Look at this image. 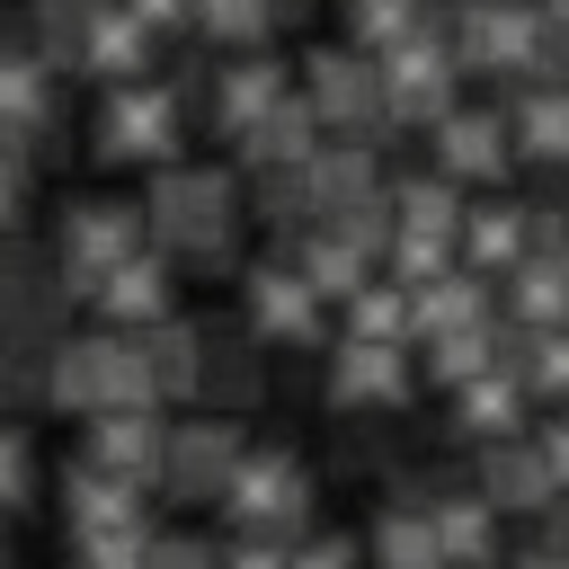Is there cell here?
<instances>
[{"instance_id": "d6986e66", "label": "cell", "mask_w": 569, "mask_h": 569, "mask_svg": "<svg viewBox=\"0 0 569 569\" xmlns=\"http://www.w3.org/2000/svg\"><path fill=\"white\" fill-rule=\"evenodd\" d=\"M533 249H542L533 204H507V196H498V204H471V213H462V258H471V267H489L498 284H507V267H525Z\"/></svg>"}, {"instance_id": "e575fe53", "label": "cell", "mask_w": 569, "mask_h": 569, "mask_svg": "<svg viewBox=\"0 0 569 569\" xmlns=\"http://www.w3.org/2000/svg\"><path fill=\"white\" fill-rule=\"evenodd\" d=\"M293 560L329 569V560H356V533H293Z\"/></svg>"}, {"instance_id": "7a4b0ae2", "label": "cell", "mask_w": 569, "mask_h": 569, "mask_svg": "<svg viewBox=\"0 0 569 569\" xmlns=\"http://www.w3.org/2000/svg\"><path fill=\"white\" fill-rule=\"evenodd\" d=\"M178 133H187V89H169L151 71L116 80L107 107H98V160H116V169H169Z\"/></svg>"}, {"instance_id": "30bf717a", "label": "cell", "mask_w": 569, "mask_h": 569, "mask_svg": "<svg viewBox=\"0 0 569 569\" xmlns=\"http://www.w3.org/2000/svg\"><path fill=\"white\" fill-rule=\"evenodd\" d=\"M409 347H418V338H356V329H347L338 356H329V409H400L409 382H418Z\"/></svg>"}, {"instance_id": "ffe728a7", "label": "cell", "mask_w": 569, "mask_h": 569, "mask_svg": "<svg viewBox=\"0 0 569 569\" xmlns=\"http://www.w3.org/2000/svg\"><path fill=\"white\" fill-rule=\"evenodd\" d=\"M320 142H329V124H320V107L293 89V98H284V107H276L258 133H240L231 151H240V178H249V169H302Z\"/></svg>"}, {"instance_id": "ab89813d", "label": "cell", "mask_w": 569, "mask_h": 569, "mask_svg": "<svg viewBox=\"0 0 569 569\" xmlns=\"http://www.w3.org/2000/svg\"><path fill=\"white\" fill-rule=\"evenodd\" d=\"M542 9H560V18H569V0H542Z\"/></svg>"}, {"instance_id": "74e56055", "label": "cell", "mask_w": 569, "mask_h": 569, "mask_svg": "<svg viewBox=\"0 0 569 569\" xmlns=\"http://www.w3.org/2000/svg\"><path fill=\"white\" fill-rule=\"evenodd\" d=\"M133 18H151L160 36H178V27H196L204 9H196V0H133Z\"/></svg>"}, {"instance_id": "52a82bcc", "label": "cell", "mask_w": 569, "mask_h": 569, "mask_svg": "<svg viewBox=\"0 0 569 569\" xmlns=\"http://www.w3.org/2000/svg\"><path fill=\"white\" fill-rule=\"evenodd\" d=\"M222 516L231 525H267V533H302L311 525V471L284 445H249L231 489H222Z\"/></svg>"}, {"instance_id": "1f68e13d", "label": "cell", "mask_w": 569, "mask_h": 569, "mask_svg": "<svg viewBox=\"0 0 569 569\" xmlns=\"http://www.w3.org/2000/svg\"><path fill=\"white\" fill-rule=\"evenodd\" d=\"M249 347H267V338L249 329ZM249 347H240V338H213V356H204V400H222V409L258 400V365H249Z\"/></svg>"}, {"instance_id": "6da1fadb", "label": "cell", "mask_w": 569, "mask_h": 569, "mask_svg": "<svg viewBox=\"0 0 569 569\" xmlns=\"http://www.w3.org/2000/svg\"><path fill=\"white\" fill-rule=\"evenodd\" d=\"M142 213H151V240H160L178 267H222V258H231V231H240V213H249V187H240L231 169L169 160V169H151Z\"/></svg>"}, {"instance_id": "cb8c5ba5", "label": "cell", "mask_w": 569, "mask_h": 569, "mask_svg": "<svg viewBox=\"0 0 569 569\" xmlns=\"http://www.w3.org/2000/svg\"><path fill=\"white\" fill-rule=\"evenodd\" d=\"M507 124H516V151H525V160L569 169V80H533V89L507 107Z\"/></svg>"}, {"instance_id": "83f0119b", "label": "cell", "mask_w": 569, "mask_h": 569, "mask_svg": "<svg viewBox=\"0 0 569 569\" xmlns=\"http://www.w3.org/2000/svg\"><path fill=\"white\" fill-rule=\"evenodd\" d=\"M436 542H445V560H480V551H498V498H489V489H453V498H436Z\"/></svg>"}, {"instance_id": "9c48e42d", "label": "cell", "mask_w": 569, "mask_h": 569, "mask_svg": "<svg viewBox=\"0 0 569 569\" xmlns=\"http://www.w3.org/2000/svg\"><path fill=\"white\" fill-rule=\"evenodd\" d=\"M240 427L213 409V418H187V427H169V471H160V489L178 498V507H222V489H231V471H240Z\"/></svg>"}, {"instance_id": "484cf974", "label": "cell", "mask_w": 569, "mask_h": 569, "mask_svg": "<svg viewBox=\"0 0 569 569\" xmlns=\"http://www.w3.org/2000/svg\"><path fill=\"white\" fill-rule=\"evenodd\" d=\"M338 18H347V44H365V53H391V44L427 36V27H453L427 0H338Z\"/></svg>"}, {"instance_id": "4fadbf2b", "label": "cell", "mask_w": 569, "mask_h": 569, "mask_svg": "<svg viewBox=\"0 0 569 569\" xmlns=\"http://www.w3.org/2000/svg\"><path fill=\"white\" fill-rule=\"evenodd\" d=\"M480 489L498 498V516H551L560 507V471H551L542 436H489L480 445Z\"/></svg>"}, {"instance_id": "d4e9b609", "label": "cell", "mask_w": 569, "mask_h": 569, "mask_svg": "<svg viewBox=\"0 0 569 569\" xmlns=\"http://www.w3.org/2000/svg\"><path fill=\"white\" fill-rule=\"evenodd\" d=\"M391 213H400L409 231H462V213H471V204H462V178L427 160V169L391 178Z\"/></svg>"}, {"instance_id": "4dcf8cb0", "label": "cell", "mask_w": 569, "mask_h": 569, "mask_svg": "<svg viewBox=\"0 0 569 569\" xmlns=\"http://www.w3.org/2000/svg\"><path fill=\"white\" fill-rule=\"evenodd\" d=\"M89 18H98V0H27V36L62 62V71H80V44H89Z\"/></svg>"}, {"instance_id": "f546056e", "label": "cell", "mask_w": 569, "mask_h": 569, "mask_svg": "<svg viewBox=\"0 0 569 569\" xmlns=\"http://www.w3.org/2000/svg\"><path fill=\"white\" fill-rule=\"evenodd\" d=\"M418 347H427V382H445V391H462L471 373L498 365V329H436Z\"/></svg>"}, {"instance_id": "44dd1931", "label": "cell", "mask_w": 569, "mask_h": 569, "mask_svg": "<svg viewBox=\"0 0 569 569\" xmlns=\"http://www.w3.org/2000/svg\"><path fill=\"white\" fill-rule=\"evenodd\" d=\"M525 400H533V382H525L516 365H489V373H471V382L453 391V427H462L471 445H489V436H525Z\"/></svg>"}, {"instance_id": "e0dca14e", "label": "cell", "mask_w": 569, "mask_h": 569, "mask_svg": "<svg viewBox=\"0 0 569 569\" xmlns=\"http://www.w3.org/2000/svg\"><path fill=\"white\" fill-rule=\"evenodd\" d=\"M53 80H62V62H53L36 36H18V44H9V62H0V98H9V151H44Z\"/></svg>"}, {"instance_id": "836d02e7", "label": "cell", "mask_w": 569, "mask_h": 569, "mask_svg": "<svg viewBox=\"0 0 569 569\" xmlns=\"http://www.w3.org/2000/svg\"><path fill=\"white\" fill-rule=\"evenodd\" d=\"M533 80H569V18H560V9L542 18V53H533Z\"/></svg>"}, {"instance_id": "7402d4cb", "label": "cell", "mask_w": 569, "mask_h": 569, "mask_svg": "<svg viewBox=\"0 0 569 569\" xmlns=\"http://www.w3.org/2000/svg\"><path fill=\"white\" fill-rule=\"evenodd\" d=\"M293 258H302V276L329 293V302H347L356 284H373L382 276V249H365L356 231H338V222H311L302 240H293Z\"/></svg>"}, {"instance_id": "f1b7e54d", "label": "cell", "mask_w": 569, "mask_h": 569, "mask_svg": "<svg viewBox=\"0 0 569 569\" xmlns=\"http://www.w3.org/2000/svg\"><path fill=\"white\" fill-rule=\"evenodd\" d=\"M284 27V0H204V18H196V36L213 44V53H249V44H267Z\"/></svg>"}, {"instance_id": "5b68a950", "label": "cell", "mask_w": 569, "mask_h": 569, "mask_svg": "<svg viewBox=\"0 0 569 569\" xmlns=\"http://www.w3.org/2000/svg\"><path fill=\"white\" fill-rule=\"evenodd\" d=\"M302 98L320 107L329 133H400L391 124V98H382V53L365 44H329L302 62Z\"/></svg>"}, {"instance_id": "d590c367", "label": "cell", "mask_w": 569, "mask_h": 569, "mask_svg": "<svg viewBox=\"0 0 569 569\" xmlns=\"http://www.w3.org/2000/svg\"><path fill=\"white\" fill-rule=\"evenodd\" d=\"M525 551H533V560H569V489H560V507L542 516V533H533Z\"/></svg>"}, {"instance_id": "ac0fdd59", "label": "cell", "mask_w": 569, "mask_h": 569, "mask_svg": "<svg viewBox=\"0 0 569 569\" xmlns=\"http://www.w3.org/2000/svg\"><path fill=\"white\" fill-rule=\"evenodd\" d=\"M151 44H160V27L151 18H133V0H98V18H89V44H80V80H142L151 71Z\"/></svg>"}, {"instance_id": "603a6c76", "label": "cell", "mask_w": 569, "mask_h": 569, "mask_svg": "<svg viewBox=\"0 0 569 569\" xmlns=\"http://www.w3.org/2000/svg\"><path fill=\"white\" fill-rule=\"evenodd\" d=\"M142 347H151V382H160V400H187V391H204V356H213V329H196V320H151L142 329Z\"/></svg>"}, {"instance_id": "8d00e7d4", "label": "cell", "mask_w": 569, "mask_h": 569, "mask_svg": "<svg viewBox=\"0 0 569 569\" xmlns=\"http://www.w3.org/2000/svg\"><path fill=\"white\" fill-rule=\"evenodd\" d=\"M151 560L187 569V560H213V542H204V533H151Z\"/></svg>"}, {"instance_id": "4316f807", "label": "cell", "mask_w": 569, "mask_h": 569, "mask_svg": "<svg viewBox=\"0 0 569 569\" xmlns=\"http://www.w3.org/2000/svg\"><path fill=\"white\" fill-rule=\"evenodd\" d=\"M365 551H373V560H445V542H436V498H391V507L373 516Z\"/></svg>"}, {"instance_id": "ba28073f", "label": "cell", "mask_w": 569, "mask_h": 569, "mask_svg": "<svg viewBox=\"0 0 569 569\" xmlns=\"http://www.w3.org/2000/svg\"><path fill=\"white\" fill-rule=\"evenodd\" d=\"M320 284L302 276V258L293 249H276V258H258L249 276H240V311H249V329L267 338V347H311L320 338Z\"/></svg>"}, {"instance_id": "2e32d148", "label": "cell", "mask_w": 569, "mask_h": 569, "mask_svg": "<svg viewBox=\"0 0 569 569\" xmlns=\"http://www.w3.org/2000/svg\"><path fill=\"white\" fill-rule=\"evenodd\" d=\"M89 453L160 489V471H169V418H160V400H124V409H98V418H89Z\"/></svg>"}, {"instance_id": "277c9868", "label": "cell", "mask_w": 569, "mask_h": 569, "mask_svg": "<svg viewBox=\"0 0 569 569\" xmlns=\"http://www.w3.org/2000/svg\"><path fill=\"white\" fill-rule=\"evenodd\" d=\"M542 0H462L453 9V53L462 71H489V80H533V53H542Z\"/></svg>"}, {"instance_id": "9a60e30c", "label": "cell", "mask_w": 569, "mask_h": 569, "mask_svg": "<svg viewBox=\"0 0 569 569\" xmlns=\"http://www.w3.org/2000/svg\"><path fill=\"white\" fill-rule=\"evenodd\" d=\"M89 311L98 320H116V329H151V320H169L178 311V258L151 240V249H133L98 293H89Z\"/></svg>"}, {"instance_id": "3957f363", "label": "cell", "mask_w": 569, "mask_h": 569, "mask_svg": "<svg viewBox=\"0 0 569 569\" xmlns=\"http://www.w3.org/2000/svg\"><path fill=\"white\" fill-rule=\"evenodd\" d=\"M133 249H151V213H142V204L89 196V204H62V222H53V267H62L71 302H89Z\"/></svg>"}, {"instance_id": "8fae6325", "label": "cell", "mask_w": 569, "mask_h": 569, "mask_svg": "<svg viewBox=\"0 0 569 569\" xmlns=\"http://www.w3.org/2000/svg\"><path fill=\"white\" fill-rule=\"evenodd\" d=\"M427 160L453 169L462 187H498L507 160H516V124H507V107H453V116L427 133Z\"/></svg>"}, {"instance_id": "8992f818", "label": "cell", "mask_w": 569, "mask_h": 569, "mask_svg": "<svg viewBox=\"0 0 569 569\" xmlns=\"http://www.w3.org/2000/svg\"><path fill=\"white\" fill-rule=\"evenodd\" d=\"M453 80H462V53H453V36H445V27H427V36L391 44V53H382L391 124H400V133H436V124L453 116Z\"/></svg>"}, {"instance_id": "f35d334b", "label": "cell", "mask_w": 569, "mask_h": 569, "mask_svg": "<svg viewBox=\"0 0 569 569\" xmlns=\"http://www.w3.org/2000/svg\"><path fill=\"white\" fill-rule=\"evenodd\" d=\"M542 436V453H551V471H560V489H569V409L551 418V427H533Z\"/></svg>"}, {"instance_id": "5bb4252c", "label": "cell", "mask_w": 569, "mask_h": 569, "mask_svg": "<svg viewBox=\"0 0 569 569\" xmlns=\"http://www.w3.org/2000/svg\"><path fill=\"white\" fill-rule=\"evenodd\" d=\"M142 489H151V480L80 453V462L62 471V542H71V533H107V525H151V516H142Z\"/></svg>"}, {"instance_id": "d6a6232c", "label": "cell", "mask_w": 569, "mask_h": 569, "mask_svg": "<svg viewBox=\"0 0 569 569\" xmlns=\"http://www.w3.org/2000/svg\"><path fill=\"white\" fill-rule=\"evenodd\" d=\"M0 507L9 516L36 507V445H27V427H0Z\"/></svg>"}, {"instance_id": "7c38bea8", "label": "cell", "mask_w": 569, "mask_h": 569, "mask_svg": "<svg viewBox=\"0 0 569 569\" xmlns=\"http://www.w3.org/2000/svg\"><path fill=\"white\" fill-rule=\"evenodd\" d=\"M284 98H293V89H284V62H267L258 44H249V53H231V62L204 80V107H213V133H222V142L258 133V124H267Z\"/></svg>"}]
</instances>
